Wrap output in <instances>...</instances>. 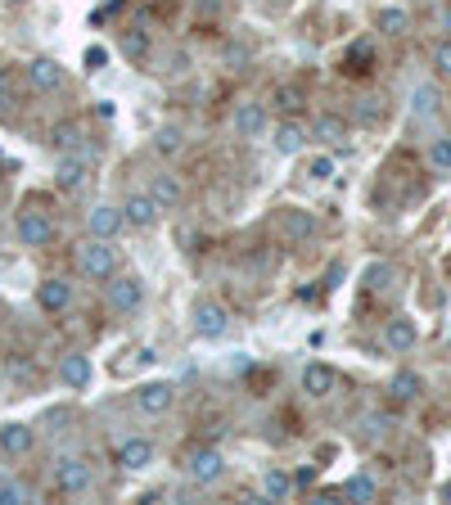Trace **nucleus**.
Wrapping results in <instances>:
<instances>
[{"instance_id": "1", "label": "nucleus", "mask_w": 451, "mask_h": 505, "mask_svg": "<svg viewBox=\"0 0 451 505\" xmlns=\"http://www.w3.org/2000/svg\"><path fill=\"white\" fill-rule=\"evenodd\" d=\"M77 271L91 280V284H109L113 275H118V248H113V239H86L82 248H77Z\"/></svg>"}, {"instance_id": "2", "label": "nucleus", "mask_w": 451, "mask_h": 505, "mask_svg": "<svg viewBox=\"0 0 451 505\" xmlns=\"http://www.w3.org/2000/svg\"><path fill=\"white\" fill-rule=\"evenodd\" d=\"M55 487H59L64 496H86V491L95 487L91 460H82V455H59V460H55Z\"/></svg>"}, {"instance_id": "3", "label": "nucleus", "mask_w": 451, "mask_h": 505, "mask_svg": "<svg viewBox=\"0 0 451 505\" xmlns=\"http://www.w3.org/2000/svg\"><path fill=\"white\" fill-rule=\"evenodd\" d=\"M185 473H190V482L212 487V482L226 478V455H221L217 446H194V451L185 455Z\"/></svg>"}, {"instance_id": "4", "label": "nucleus", "mask_w": 451, "mask_h": 505, "mask_svg": "<svg viewBox=\"0 0 451 505\" xmlns=\"http://www.w3.org/2000/svg\"><path fill=\"white\" fill-rule=\"evenodd\" d=\"M14 226H19V239L28 244V248H50L55 244V221L41 212V208H23L19 217H14Z\"/></svg>"}, {"instance_id": "5", "label": "nucleus", "mask_w": 451, "mask_h": 505, "mask_svg": "<svg viewBox=\"0 0 451 505\" xmlns=\"http://www.w3.org/2000/svg\"><path fill=\"white\" fill-rule=\"evenodd\" d=\"M104 298H109V307H113L118 316H136L140 302H145V284H140L136 275H113L109 289H104Z\"/></svg>"}, {"instance_id": "6", "label": "nucleus", "mask_w": 451, "mask_h": 505, "mask_svg": "<svg viewBox=\"0 0 451 505\" xmlns=\"http://www.w3.org/2000/svg\"><path fill=\"white\" fill-rule=\"evenodd\" d=\"M91 167H95V158H86V154H64L59 167H55V185H59L64 194H77V190H86Z\"/></svg>"}, {"instance_id": "7", "label": "nucleus", "mask_w": 451, "mask_h": 505, "mask_svg": "<svg viewBox=\"0 0 451 505\" xmlns=\"http://www.w3.org/2000/svg\"><path fill=\"white\" fill-rule=\"evenodd\" d=\"M158 203H154V194L149 190H131L127 194V203H122V217H127V226H136V230H149V226H158Z\"/></svg>"}, {"instance_id": "8", "label": "nucleus", "mask_w": 451, "mask_h": 505, "mask_svg": "<svg viewBox=\"0 0 451 505\" xmlns=\"http://www.w3.org/2000/svg\"><path fill=\"white\" fill-rule=\"evenodd\" d=\"M136 406H140L145 415H167V410L176 406V388H172L167 379L140 383V388H136Z\"/></svg>"}, {"instance_id": "9", "label": "nucleus", "mask_w": 451, "mask_h": 505, "mask_svg": "<svg viewBox=\"0 0 451 505\" xmlns=\"http://www.w3.org/2000/svg\"><path fill=\"white\" fill-rule=\"evenodd\" d=\"M307 140H311V127H302V122H293V118H284V122L271 131V145H275V154H284V158L302 154Z\"/></svg>"}, {"instance_id": "10", "label": "nucleus", "mask_w": 451, "mask_h": 505, "mask_svg": "<svg viewBox=\"0 0 451 505\" xmlns=\"http://www.w3.org/2000/svg\"><path fill=\"white\" fill-rule=\"evenodd\" d=\"M37 302H41V311L59 316V311H68V307H73V284H68L64 275H50V280H41V284H37Z\"/></svg>"}, {"instance_id": "11", "label": "nucleus", "mask_w": 451, "mask_h": 505, "mask_svg": "<svg viewBox=\"0 0 451 505\" xmlns=\"http://www.w3.org/2000/svg\"><path fill=\"white\" fill-rule=\"evenodd\" d=\"M64 77H68V73H64L59 59H46V55H41V59L28 64V86H32V91H46V95H50V91L64 86Z\"/></svg>"}, {"instance_id": "12", "label": "nucleus", "mask_w": 451, "mask_h": 505, "mask_svg": "<svg viewBox=\"0 0 451 505\" xmlns=\"http://www.w3.org/2000/svg\"><path fill=\"white\" fill-rule=\"evenodd\" d=\"M122 226H127L122 208H109V203H95V208L86 212V235H95V239H113V235H118Z\"/></svg>"}, {"instance_id": "13", "label": "nucleus", "mask_w": 451, "mask_h": 505, "mask_svg": "<svg viewBox=\"0 0 451 505\" xmlns=\"http://www.w3.org/2000/svg\"><path fill=\"white\" fill-rule=\"evenodd\" d=\"M280 235H284L289 244L311 239V235H316V212H307V208H284V212H280Z\"/></svg>"}, {"instance_id": "14", "label": "nucleus", "mask_w": 451, "mask_h": 505, "mask_svg": "<svg viewBox=\"0 0 451 505\" xmlns=\"http://www.w3.org/2000/svg\"><path fill=\"white\" fill-rule=\"evenodd\" d=\"M226 325H230V316H226L221 302H199V307H194V334H199V338H221Z\"/></svg>"}, {"instance_id": "15", "label": "nucleus", "mask_w": 451, "mask_h": 505, "mask_svg": "<svg viewBox=\"0 0 451 505\" xmlns=\"http://www.w3.org/2000/svg\"><path fill=\"white\" fill-rule=\"evenodd\" d=\"M415 343H419V329H415L410 316H392V320L383 325V347H388V352L401 356V352H410Z\"/></svg>"}, {"instance_id": "16", "label": "nucleus", "mask_w": 451, "mask_h": 505, "mask_svg": "<svg viewBox=\"0 0 451 505\" xmlns=\"http://www.w3.org/2000/svg\"><path fill=\"white\" fill-rule=\"evenodd\" d=\"M91 356H82V352H68L64 361H59V383L64 388H73V392H82V388H91Z\"/></svg>"}, {"instance_id": "17", "label": "nucleus", "mask_w": 451, "mask_h": 505, "mask_svg": "<svg viewBox=\"0 0 451 505\" xmlns=\"http://www.w3.org/2000/svg\"><path fill=\"white\" fill-rule=\"evenodd\" d=\"M334 388H338V374H334V365H325V361H311V365L302 370V392H307V397H316V401H320V397H329Z\"/></svg>"}, {"instance_id": "18", "label": "nucleus", "mask_w": 451, "mask_h": 505, "mask_svg": "<svg viewBox=\"0 0 451 505\" xmlns=\"http://www.w3.org/2000/svg\"><path fill=\"white\" fill-rule=\"evenodd\" d=\"M118 464H122V469H136V473L149 469V464H154V442H149V437H127V442L118 446Z\"/></svg>"}, {"instance_id": "19", "label": "nucleus", "mask_w": 451, "mask_h": 505, "mask_svg": "<svg viewBox=\"0 0 451 505\" xmlns=\"http://www.w3.org/2000/svg\"><path fill=\"white\" fill-rule=\"evenodd\" d=\"M262 131H266V109L253 104V100H244V104L235 109V136L253 140V136H262Z\"/></svg>"}, {"instance_id": "20", "label": "nucleus", "mask_w": 451, "mask_h": 505, "mask_svg": "<svg viewBox=\"0 0 451 505\" xmlns=\"http://www.w3.org/2000/svg\"><path fill=\"white\" fill-rule=\"evenodd\" d=\"M86 127L82 122H55V131H50V145L59 149V154H82L86 149Z\"/></svg>"}, {"instance_id": "21", "label": "nucleus", "mask_w": 451, "mask_h": 505, "mask_svg": "<svg viewBox=\"0 0 451 505\" xmlns=\"http://www.w3.org/2000/svg\"><path fill=\"white\" fill-rule=\"evenodd\" d=\"M32 442H37V437H32V428H28V424H19V419L0 428V451L14 455V460H19V455H28V451H32Z\"/></svg>"}, {"instance_id": "22", "label": "nucleus", "mask_w": 451, "mask_h": 505, "mask_svg": "<svg viewBox=\"0 0 451 505\" xmlns=\"http://www.w3.org/2000/svg\"><path fill=\"white\" fill-rule=\"evenodd\" d=\"M311 136L325 140V145H343V140H347V118H338V113H316Z\"/></svg>"}, {"instance_id": "23", "label": "nucleus", "mask_w": 451, "mask_h": 505, "mask_svg": "<svg viewBox=\"0 0 451 505\" xmlns=\"http://www.w3.org/2000/svg\"><path fill=\"white\" fill-rule=\"evenodd\" d=\"M149 194H154V203H158L163 212H167V208H181V199H185L181 181H176V176H167V172L149 181Z\"/></svg>"}, {"instance_id": "24", "label": "nucleus", "mask_w": 451, "mask_h": 505, "mask_svg": "<svg viewBox=\"0 0 451 505\" xmlns=\"http://www.w3.org/2000/svg\"><path fill=\"white\" fill-rule=\"evenodd\" d=\"M388 392H392V401H415V397L424 392V379H419L415 370H397V374L388 379Z\"/></svg>"}, {"instance_id": "25", "label": "nucleus", "mask_w": 451, "mask_h": 505, "mask_svg": "<svg viewBox=\"0 0 451 505\" xmlns=\"http://www.w3.org/2000/svg\"><path fill=\"white\" fill-rule=\"evenodd\" d=\"M289 496H293V473L266 469L262 473V500H289Z\"/></svg>"}, {"instance_id": "26", "label": "nucleus", "mask_w": 451, "mask_h": 505, "mask_svg": "<svg viewBox=\"0 0 451 505\" xmlns=\"http://www.w3.org/2000/svg\"><path fill=\"white\" fill-rule=\"evenodd\" d=\"M343 496L356 500V505H370V500H379V482H374L370 473H352V478L343 482Z\"/></svg>"}, {"instance_id": "27", "label": "nucleus", "mask_w": 451, "mask_h": 505, "mask_svg": "<svg viewBox=\"0 0 451 505\" xmlns=\"http://www.w3.org/2000/svg\"><path fill=\"white\" fill-rule=\"evenodd\" d=\"M379 32H388V37H406V32H410V14L397 10V5L379 10Z\"/></svg>"}, {"instance_id": "28", "label": "nucleus", "mask_w": 451, "mask_h": 505, "mask_svg": "<svg viewBox=\"0 0 451 505\" xmlns=\"http://www.w3.org/2000/svg\"><path fill=\"white\" fill-rule=\"evenodd\" d=\"M437 104H442L437 86H415V95H410V113H415V118H433Z\"/></svg>"}, {"instance_id": "29", "label": "nucleus", "mask_w": 451, "mask_h": 505, "mask_svg": "<svg viewBox=\"0 0 451 505\" xmlns=\"http://www.w3.org/2000/svg\"><path fill=\"white\" fill-rule=\"evenodd\" d=\"M185 149V136H181V127H163L158 136H154V154H163V158H176Z\"/></svg>"}, {"instance_id": "30", "label": "nucleus", "mask_w": 451, "mask_h": 505, "mask_svg": "<svg viewBox=\"0 0 451 505\" xmlns=\"http://www.w3.org/2000/svg\"><path fill=\"white\" fill-rule=\"evenodd\" d=\"M275 104H280L284 113H298V109L307 104V95H302V86H293V82H284V86H275Z\"/></svg>"}, {"instance_id": "31", "label": "nucleus", "mask_w": 451, "mask_h": 505, "mask_svg": "<svg viewBox=\"0 0 451 505\" xmlns=\"http://www.w3.org/2000/svg\"><path fill=\"white\" fill-rule=\"evenodd\" d=\"M428 167L433 172H451V136H437L428 145Z\"/></svg>"}, {"instance_id": "32", "label": "nucleus", "mask_w": 451, "mask_h": 505, "mask_svg": "<svg viewBox=\"0 0 451 505\" xmlns=\"http://www.w3.org/2000/svg\"><path fill=\"white\" fill-rule=\"evenodd\" d=\"M307 176H311L316 185H325V181H334V158H329V154H320V158H311V163H307Z\"/></svg>"}, {"instance_id": "33", "label": "nucleus", "mask_w": 451, "mask_h": 505, "mask_svg": "<svg viewBox=\"0 0 451 505\" xmlns=\"http://www.w3.org/2000/svg\"><path fill=\"white\" fill-rule=\"evenodd\" d=\"M32 491L23 482H0V505H28Z\"/></svg>"}, {"instance_id": "34", "label": "nucleus", "mask_w": 451, "mask_h": 505, "mask_svg": "<svg viewBox=\"0 0 451 505\" xmlns=\"http://www.w3.org/2000/svg\"><path fill=\"white\" fill-rule=\"evenodd\" d=\"M433 68H437L442 77H451V37L433 46Z\"/></svg>"}, {"instance_id": "35", "label": "nucleus", "mask_w": 451, "mask_h": 505, "mask_svg": "<svg viewBox=\"0 0 451 505\" xmlns=\"http://www.w3.org/2000/svg\"><path fill=\"white\" fill-rule=\"evenodd\" d=\"M383 280H392V266H383V262H379V266H370V271H365V289H388Z\"/></svg>"}, {"instance_id": "36", "label": "nucleus", "mask_w": 451, "mask_h": 505, "mask_svg": "<svg viewBox=\"0 0 451 505\" xmlns=\"http://www.w3.org/2000/svg\"><path fill=\"white\" fill-rule=\"evenodd\" d=\"M127 55H131V59H145V55H149V37H145V32H131V37H127Z\"/></svg>"}, {"instance_id": "37", "label": "nucleus", "mask_w": 451, "mask_h": 505, "mask_svg": "<svg viewBox=\"0 0 451 505\" xmlns=\"http://www.w3.org/2000/svg\"><path fill=\"white\" fill-rule=\"evenodd\" d=\"M104 64H109V50L104 46H91L86 50V68H104Z\"/></svg>"}, {"instance_id": "38", "label": "nucleus", "mask_w": 451, "mask_h": 505, "mask_svg": "<svg viewBox=\"0 0 451 505\" xmlns=\"http://www.w3.org/2000/svg\"><path fill=\"white\" fill-rule=\"evenodd\" d=\"M352 64H370V46H365V41H356V46L347 50V68H352Z\"/></svg>"}, {"instance_id": "39", "label": "nucleus", "mask_w": 451, "mask_h": 505, "mask_svg": "<svg viewBox=\"0 0 451 505\" xmlns=\"http://www.w3.org/2000/svg\"><path fill=\"white\" fill-rule=\"evenodd\" d=\"M361 118L365 122H379V100H361Z\"/></svg>"}, {"instance_id": "40", "label": "nucleus", "mask_w": 451, "mask_h": 505, "mask_svg": "<svg viewBox=\"0 0 451 505\" xmlns=\"http://www.w3.org/2000/svg\"><path fill=\"white\" fill-rule=\"evenodd\" d=\"M307 482H316V469H311V464H302V469L293 473V487H307Z\"/></svg>"}, {"instance_id": "41", "label": "nucleus", "mask_w": 451, "mask_h": 505, "mask_svg": "<svg viewBox=\"0 0 451 505\" xmlns=\"http://www.w3.org/2000/svg\"><path fill=\"white\" fill-rule=\"evenodd\" d=\"M194 10H199V14H217L221 0H194Z\"/></svg>"}, {"instance_id": "42", "label": "nucleus", "mask_w": 451, "mask_h": 505, "mask_svg": "<svg viewBox=\"0 0 451 505\" xmlns=\"http://www.w3.org/2000/svg\"><path fill=\"white\" fill-rule=\"evenodd\" d=\"M5 109H10V82L0 77V113H5Z\"/></svg>"}, {"instance_id": "43", "label": "nucleus", "mask_w": 451, "mask_h": 505, "mask_svg": "<svg viewBox=\"0 0 451 505\" xmlns=\"http://www.w3.org/2000/svg\"><path fill=\"white\" fill-rule=\"evenodd\" d=\"M442 32H446V37H451V5H446V10H442Z\"/></svg>"}, {"instance_id": "44", "label": "nucleus", "mask_w": 451, "mask_h": 505, "mask_svg": "<svg viewBox=\"0 0 451 505\" xmlns=\"http://www.w3.org/2000/svg\"><path fill=\"white\" fill-rule=\"evenodd\" d=\"M437 496H442V500H451V482H442V487H437Z\"/></svg>"}, {"instance_id": "45", "label": "nucleus", "mask_w": 451, "mask_h": 505, "mask_svg": "<svg viewBox=\"0 0 451 505\" xmlns=\"http://www.w3.org/2000/svg\"><path fill=\"white\" fill-rule=\"evenodd\" d=\"M10 5H19V0H10Z\"/></svg>"}, {"instance_id": "46", "label": "nucleus", "mask_w": 451, "mask_h": 505, "mask_svg": "<svg viewBox=\"0 0 451 505\" xmlns=\"http://www.w3.org/2000/svg\"><path fill=\"white\" fill-rule=\"evenodd\" d=\"M446 266H451V257H446Z\"/></svg>"}, {"instance_id": "47", "label": "nucleus", "mask_w": 451, "mask_h": 505, "mask_svg": "<svg viewBox=\"0 0 451 505\" xmlns=\"http://www.w3.org/2000/svg\"><path fill=\"white\" fill-rule=\"evenodd\" d=\"M0 158H5V154H0Z\"/></svg>"}]
</instances>
